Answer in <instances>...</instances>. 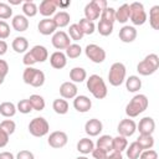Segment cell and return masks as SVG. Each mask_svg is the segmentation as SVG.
Wrapping results in <instances>:
<instances>
[{
    "label": "cell",
    "mask_w": 159,
    "mask_h": 159,
    "mask_svg": "<svg viewBox=\"0 0 159 159\" xmlns=\"http://www.w3.org/2000/svg\"><path fill=\"white\" fill-rule=\"evenodd\" d=\"M97 31H98L99 35H102V36H109V35L113 32V24L99 20V22H98V25H97Z\"/></svg>",
    "instance_id": "40"
},
{
    "label": "cell",
    "mask_w": 159,
    "mask_h": 159,
    "mask_svg": "<svg viewBox=\"0 0 159 159\" xmlns=\"http://www.w3.org/2000/svg\"><path fill=\"white\" fill-rule=\"evenodd\" d=\"M9 137H10V135H7V134L0 128V148H4V147L7 145V143H9Z\"/></svg>",
    "instance_id": "52"
},
{
    "label": "cell",
    "mask_w": 159,
    "mask_h": 159,
    "mask_svg": "<svg viewBox=\"0 0 159 159\" xmlns=\"http://www.w3.org/2000/svg\"><path fill=\"white\" fill-rule=\"evenodd\" d=\"M87 78V72L82 67H73L70 71V80L73 83H81Z\"/></svg>",
    "instance_id": "25"
},
{
    "label": "cell",
    "mask_w": 159,
    "mask_h": 159,
    "mask_svg": "<svg viewBox=\"0 0 159 159\" xmlns=\"http://www.w3.org/2000/svg\"><path fill=\"white\" fill-rule=\"evenodd\" d=\"M104 159H123V155L122 153H118V152H111L107 154Z\"/></svg>",
    "instance_id": "54"
},
{
    "label": "cell",
    "mask_w": 159,
    "mask_h": 159,
    "mask_svg": "<svg viewBox=\"0 0 159 159\" xmlns=\"http://www.w3.org/2000/svg\"><path fill=\"white\" fill-rule=\"evenodd\" d=\"M16 109H17L20 113H22V114L30 113V112L32 111V107H31V103H30L29 98H27V99H21V101H19V103L16 104Z\"/></svg>",
    "instance_id": "44"
},
{
    "label": "cell",
    "mask_w": 159,
    "mask_h": 159,
    "mask_svg": "<svg viewBox=\"0 0 159 159\" xmlns=\"http://www.w3.org/2000/svg\"><path fill=\"white\" fill-rule=\"evenodd\" d=\"M30 53L32 55V57L35 58L36 63L37 62H45L47 58H48V51L45 46L42 45H35L31 50H30Z\"/></svg>",
    "instance_id": "20"
},
{
    "label": "cell",
    "mask_w": 159,
    "mask_h": 159,
    "mask_svg": "<svg viewBox=\"0 0 159 159\" xmlns=\"http://www.w3.org/2000/svg\"><path fill=\"white\" fill-rule=\"evenodd\" d=\"M86 86H87V89L91 92V94L97 99H103L108 93L104 80L98 75H91L87 78Z\"/></svg>",
    "instance_id": "1"
},
{
    "label": "cell",
    "mask_w": 159,
    "mask_h": 159,
    "mask_svg": "<svg viewBox=\"0 0 159 159\" xmlns=\"http://www.w3.org/2000/svg\"><path fill=\"white\" fill-rule=\"evenodd\" d=\"M103 130V124L99 119L97 118H92L88 119L84 124V132L89 135V137H97L101 132Z\"/></svg>",
    "instance_id": "16"
},
{
    "label": "cell",
    "mask_w": 159,
    "mask_h": 159,
    "mask_svg": "<svg viewBox=\"0 0 159 159\" xmlns=\"http://www.w3.org/2000/svg\"><path fill=\"white\" fill-rule=\"evenodd\" d=\"M93 149H94V143L89 138H82L77 143V150L83 155H87V154L92 153Z\"/></svg>",
    "instance_id": "23"
},
{
    "label": "cell",
    "mask_w": 159,
    "mask_h": 159,
    "mask_svg": "<svg viewBox=\"0 0 159 159\" xmlns=\"http://www.w3.org/2000/svg\"><path fill=\"white\" fill-rule=\"evenodd\" d=\"M29 101L31 103L32 109H35V111H42L45 108V106H46L43 97L40 96V94H31L30 98H29Z\"/></svg>",
    "instance_id": "37"
},
{
    "label": "cell",
    "mask_w": 159,
    "mask_h": 159,
    "mask_svg": "<svg viewBox=\"0 0 159 159\" xmlns=\"http://www.w3.org/2000/svg\"><path fill=\"white\" fill-rule=\"evenodd\" d=\"M68 102L63 98H56L52 102V109L57 113V114H66L68 112Z\"/></svg>",
    "instance_id": "32"
},
{
    "label": "cell",
    "mask_w": 159,
    "mask_h": 159,
    "mask_svg": "<svg viewBox=\"0 0 159 159\" xmlns=\"http://www.w3.org/2000/svg\"><path fill=\"white\" fill-rule=\"evenodd\" d=\"M82 53V48L78 43H71L67 48H66V57H70V58H77L80 57Z\"/></svg>",
    "instance_id": "42"
},
{
    "label": "cell",
    "mask_w": 159,
    "mask_h": 159,
    "mask_svg": "<svg viewBox=\"0 0 159 159\" xmlns=\"http://www.w3.org/2000/svg\"><path fill=\"white\" fill-rule=\"evenodd\" d=\"M119 40L122 42H125V43H129V42H133L135 39H137V30L134 26H129V25H124L120 30H119Z\"/></svg>",
    "instance_id": "17"
},
{
    "label": "cell",
    "mask_w": 159,
    "mask_h": 159,
    "mask_svg": "<svg viewBox=\"0 0 159 159\" xmlns=\"http://www.w3.org/2000/svg\"><path fill=\"white\" fill-rule=\"evenodd\" d=\"M125 75H127V68L122 62H114L108 72V81L109 84L113 87L120 86L125 81Z\"/></svg>",
    "instance_id": "4"
},
{
    "label": "cell",
    "mask_w": 159,
    "mask_h": 159,
    "mask_svg": "<svg viewBox=\"0 0 159 159\" xmlns=\"http://www.w3.org/2000/svg\"><path fill=\"white\" fill-rule=\"evenodd\" d=\"M84 53L87 58H89L93 63H102L106 60V51L96 43L87 45L84 48Z\"/></svg>",
    "instance_id": "8"
},
{
    "label": "cell",
    "mask_w": 159,
    "mask_h": 159,
    "mask_svg": "<svg viewBox=\"0 0 159 159\" xmlns=\"http://www.w3.org/2000/svg\"><path fill=\"white\" fill-rule=\"evenodd\" d=\"M10 36V26L6 21L0 20V40H5Z\"/></svg>",
    "instance_id": "46"
},
{
    "label": "cell",
    "mask_w": 159,
    "mask_h": 159,
    "mask_svg": "<svg viewBox=\"0 0 159 159\" xmlns=\"http://www.w3.org/2000/svg\"><path fill=\"white\" fill-rule=\"evenodd\" d=\"M50 130V124L43 117H35L29 123V132L31 135L41 138L45 137Z\"/></svg>",
    "instance_id": "6"
},
{
    "label": "cell",
    "mask_w": 159,
    "mask_h": 159,
    "mask_svg": "<svg viewBox=\"0 0 159 159\" xmlns=\"http://www.w3.org/2000/svg\"><path fill=\"white\" fill-rule=\"evenodd\" d=\"M0 128L7 134V135H11L15 129H16V124L12 119H4L1 123H0Z\"/></svg>",
    "instance_id": "43"
},
{
    "label": "cell",
    "mask_w": 159,
    "mask_h": 159,
    "mask_svg": "<svg viewBox=\"0 0 159 159\" xmlns=\"http://www.w3.org/2000/svg\"><path fill=\"white\" fill-rule=\"evenodd\" d=\"M55 4H56V7H61V9H66L67 6L71 5V1H58V0H55Z\"/></svg>",
    "instance_id": "55"
},
{
    "label": "cell",
    "mask_w": 159,
    "mask_h": 159,
    "mask_svg": "<svg viewBox=\"0 0 159 159\" xmlns=\"http://www.w3.org/2000/svg\"><path fill=\"white\" fill-rule=\"evenodd\" d=\"M129 20V4H123L116 10V21L125 24Z\"/></svg>",
    "instance_id": "29"
},
{
    "label": "cell",
    "mask_w": 159,
    "mask_h": 159,
    "mask_svg": "<svg viewBox=\"0 0 159 159\" xmlns=\"http://www.w3.org/2000/svg\"><path fill=\"white\" fill-rule=\"evenodd\" d=\"M22 62H24V65H25L26 67H32V65L36 63V61H35V58L32 57V55L30 53V51H27V52L24 55Z\"/></svg>",
    "instance_id": "48"
},
{
    "label": "cell",
    "mask_w": 159,
    "mask_h": 159,
    "mask_svg": "<svg viewBox=\"0 0 159 159\" xmlns=\"http://www.w3.org/2000/svg\"><path fill=\"white\" fill-rule=\"evenodd\" d=\"M99 17H101L102 21L114 24V21H116V9H113V7H107V9H104V10L101 12V16H99Z\"/></svg>",
    "instance_id": "41"
},
{
    "label": "cell",
    "mask_w": 159,
    "mask_h": 159,
    "mask_svg": "<svg viewBox=\"0 0 159 159\" xmlns=\"http://www.w3.org/2000/svg\"><path fill=\"white\" fill-rule=\"evenodd\" d=\"M11 47L15 52L17 53H24L26 52V50L29 48V41L26 37L24 36H17L12 40V43H11Z\"/></svg>",
    "instance_id": "22"
},
{
    "label": "cell",
    "mask_w": 159,
    "mask_h": 159,
    "mask_svg": "<svg viewBox=\"0 0 159 159\" xmlns=\"http://www.w3.org/2000/svg\"><path fill=\"white\" fill-rule=\"evenodd\" d=\"M37 30L41 35H45V36H48V35H53L57 30L53 20L51 17H45L42 20H40L39 25H37Z\"/></svg>",
    "instance_id": "12"
},
{
    "label": "cell",
    "mask_w": 159,
    "mask_h": 159,
    "mask_svg": "<svg viewBox=\"0 0 159 159\" xmlns=\"http://www.w3.org/2000/svg\"><path fill=\"white\" fill-rule=\"evenodd\" d=\"M101 16V11L94 6V4L91 1L84 6V19L88 21H94L97 19H99Z\"/></svg>",
    "instance_id": "26"
},
{
    "label": "cell",
    "mask_w": 159,
    "mask_h": 159,
    "mask_svg": "<svg viewBox=\"0 0 159 159\" xmlns=\"http://www.w3.org/2000/svg\"><path fill=\"white\" fill-rule=\"evenodd\" d=\"M125 88H127L128 92H132V93L138 92L142 88V80L138 76H134V75L129 76L125 80Z\"/></svg>",
    "instance_id": "27"
},
{
    "label": "cell",
    "mask_w": 159,
    "mask_h": 159,
    "mask_svg": "<svg viewBox=\"0 0 159 159\" xmlns=\"http://www.w3.org/2000/svg\"><path fill=\"white\" fill-rule=\"evenodd\" d=\"M16 106L12 102H2L0 104V114L6 118H11L16 114Z\"/></svg>",
    "instance_id": "31"
},
{
    "label": "cell",
    "mask_w": 159,
    "mask_h": 159,
    "mask_svg": "<svg viewBox=\"0 0 159 159\" xmlns=\"http://www.w3.org/2000/svg\"><path fill=\"white\" fill-rule=\"evenodd\" d=\"M73 107L77 112L80 113H86L91 109L92 107V101L87 97V96H83V94H80V96H76L73 98Z\"/></svg>",
    "instance_id": "14"
},
{
    "label": "cell",
    "mask_w": 159,
    "mask_h": 159,
    "mask_svg": "<svg viewBox=\"0 0 159 159\" xmlns=\"http://www.w3.org/2000/svg\"><path fill=\"white\" fill-rule=\"evenodd\" d=\"M148 104L149 101L145 94H135L125 106V114L128 116V118H134L143 113L148 108Z\"/></svg>",
    "instance_id": "2"
},
{
    "label": "cell",
    "mask_w": 159,
    "mask_h": 159,
    "mask_svg": "<svg viewBox=\"0 0 159 159\" xmlns=\"http://www.w3.org/2000/svg\"><path fill=\"white\" fill-rule=\"evenodd\" d=\"M159 68V57L155 53H149L143 61L137 65V71L142 76H150Z\"/></svg>",
    "instance_id": "3"
},
{
    "label": "cell",
    "mask_w": 159,
    "mask_h": 159,
    "mask_svg": "<svg viewBox=\"0 0 159 159\" xmlns=\"http://www.w3.org/2000/svg\"><path fill=\"white\" fill-rule=\"evenodd\" d=\"M137 130H139V134H149L152 135L155 130V122L152 117H144L139 120L137 124Z\"/></svg>",
    "instance_id": "15"
},
{
    "label": "cell",
    "mask_w": 159,
    "mask_h": 159,
    "mask_svg": "<svg viewBox=\"0 0 159 159\" xmlns=\"http://www.w3.org/2000/svg\"><path fill=\"white\" fill-rule=\"evenodd\" d=\"M127 147H128V140H127L125 137L117 135L112 139V152L122 153L127 149Z\"/></svg>",
    "instance_id": "28"
},
{
    "label": "cell",
    "mask_w": 159,
    "mask_h": 159,
    "mask_svg": "<svg viewBox=\"0 0 159 159\" xmlns=\"http://www.w3.org/2000/svg\"><path fill=\"white\" fill-rule=\"evenodd\" d=\"M67 142H68V137L62 130H55V132H52L48 135V139H47L48 145L52 147V148H55V149L63 148L67 144Z\"/></svg>",
    "instance_id": "9"
},
{
    "label": "cell",
    "mask_w": 159,
    "mask_h": 159,
    "mask_svg": "<svg viewBox=\"0 0 159 159\" xmlns=\"http://www.w3.org/2000/svg\"><path fill=\"white\" fill-rule=\"evenodd\" d=\"M40 14L45 17H50L51 15H55L56 14V4H55V0H43L40 2V6L37 7Z\"/></svg>",
    "instance_id": "19"
},
{
    "label": "cell",
    "mask_w": 159,
    "mask_h": 159,
    "mask_svg": "<svg viewBox=\"0 0 159 159\" xmlns=\"http://www.w3.org/2000/svg\"><path fill=\"white\" fill-rule=\"evenodd\" d=\"M149 24L154 30H159V5H154L149 10Z\"/></svg>",
    "instance_id": "35"
},
{
    "label": "cell",
    "mask_w": 159,
    "mask_h": 159,
    "mask_svg": "<svg viewBox=\"0 0 159 159\" xmlns=\"http://www.w3.org/2000/svg\"><path fill=\"white\" fill-rule=\"evenodd\" d=\"M77 25H78V27L81 29V31L83 32V35H92V34L94 32V30H96V25H94V22L88 21V20H86L84 17L81 19L80 22H78Z\"/></svg>",
    "instance_id": "36"
},
{
    "label": "cell",
    "mask_w": 159,
    "mask_h": 159,
    "mask_svg": "<svg viewBox=\"0 0 159 159\" xmlns=\"http://www.w3.org/2000/svg\"><path fill=\"white\" fill-rule=\"evenodd\" d=\"M15 159H35V155H34L32 152L24 149V150H20V152L17 153V155H16Z\"/></svg>",
    "instance_id": "49"
},
{
    "label": "cell",
    "mask_w": 159,
    "mask_h": 159,
    "mask_svg": "<svg viewBox=\"0 0 159 159\" xmlns=\"http://www.w3.org/2000/svg\"><path fill=\"white\" fill-rule=\"evenodd\" d=\"M92 157L94 158V159H104L106 157H107V152H104V150H102V149H99V148H96L94 147V149L92 150Z\"/></svg>",
    "instance_id": "50"
},
{
    "label": "cell",
    "mask_w": 159,
    "mask_h": 159,
    "mask_svg": "<svg viewBox=\"0 0 159 159\" xmlns=\"http://www.w3.org/2000/svg\"><path fill=\"white\" fill-rule=\"evenodd\" d=\"M138 159H158V153L154 149H145L142 150Z\"/></svg>",
    "instance_id": "47"
},
{
    "label": "cell",
    "mask_w": 159,
    "mask_h": 159,
    "mask_svg": "<svg viewBox=\"0 0 159 159\" xmlns=\"http://www.w3.org/2000/svg\"><path fill=\"white\" fill-rule=\"evenodd\" d=\"M68 36H70V39L71 40H73V41H80V40H82L83 39V32L81 31V29L78 27V25L77 24H72V25H70V27H68V34H67Z\"/></svg>",
    "instance_id": "39"
},
{
    "label": "cell",
    "mask_w": 159,
    "mask_h": 159,
    "mask_svg": "<svg viewBox=\"0 0 159 159\" xmlns=\"http://www.w3.org/2000/svg\"><path fill=\"white\" fill-rule=\"evenodd\" d=\"M21 2L22 0H9V5H19Z\"/></svg>",
    "instance_id": "58"
},
{
    "label": "cell",
    "mask_w": 159,
    "mask_h": 159,
    "mask_svg": "<svg viewBox=\"0 0 159 159\" xmlns=\"http://www.w3.org/2000/svg\"><path fill=\"white\" fill-rule=\"evenodd\" d=\"M56 27H66L68 24H70V20H71V16L67 11H58L55 14V16L52 17Z\"/></svg>",
    "instance_id": "24"
},
{
    "label": "cell",
    "mask_w": 159,
    "mask_h": 159,
    "mask_svg": "<svg viewBox=\"0 0 159 159\" xmlns=\"http://www.w3.org/2000/svg\"><path fill=\"white\" fill-rule=\"evenodd\" d=\"M9 73V65L5 60H0V76L1 77H6V75Z\"/></svg>",
    "instance_id": "51"
},
{
    "label": "cell",
    "mask_w": 159,
    "mask_h": 159,
    "mask_svg": "<svg viewBox=\"0 0 159 159\" xmlns=\"http://www.w3.org/2000/svg\"><path fill=\"white\" fill-rule=\"evenodd\" d=\"M12 15V9L9 4L6 2H0V19L1 20H6L10 19Z\"/></svg>",
    "instance_id": "45"
},
{
    "label": "cell",
    "mask_w": 159,
    "mask_h": 159,
    "mask_svg": "<svg viewBox=\"0 0 159 159\" xmlns=\"http://www.w3.org/2000/svg\"><path fill=\"white\" fill-rule=\"evenodd\" d=\"M50 63L53 68L61 70L67 65V57L62 51H55L50 56Z\"/></svg>",
    "instance_id": "18"
},
{
    "label": "cell",
    "mask_w": 159,
    "mask_h": 159,
    "mask_svg": "<svg viewBox=\"0 0 159 159\" xmlns=\"http://www.w3.org/2000/svg\"><path fill=\"white\" fill-rule=\"evenodd\" d=\"M135 142L143 150L152 149L154 145V138H153V135H149V134H139V137L137 138Z\"/></svg>",
    "instance_id": "33"
},
{
    "label": "cell",
    "mask_w": 159,
    "mask_h": 159,
    "mask_svg": "<svg viewBox=\"0 0 159 159\" xmlns=\"http://www.w3.org/2000/svg\"><path fill=\"white\" fill-rule=\"evenodd\" d=\"M129 20L135 26H140V25L145 24L147 12H145V9H144L143 4L137 2V1L129 4Z\"/></svg>",
    "instance_id": "7"
},
{
    "label": "cell",
    "mask_w": 159,
    "mask_h": 159,
    "mask_svg": "<svg viewBox=\"0 0 159 159\" xmlns=\"http://www.w3.org/2000/svg\"><path fill=\"white\" fill-rule=\"evenodd\" d=\"M0 159H15V157L10 152H1L0 153Z\"/></svg>",
    "instance_id": "57"
},
{
    "label": "cell",
    "mask_w": 159,
    "mask_h": 159,
    "mask_svg": "<svg viewBox=\"0 0 159 159\" xmlns=\"http://www.w3.org/2000/svg\"><path fill=\"white\" fill-rule=\"evenodd\" d=\"M11 26L15 31H19V32H24L29 29V20L26 16L24 15H15L12 17V21H11Z\"/></svg>",
    "instance_id": "21"
},
{
    "label": "cell",
    "mask_w": 159,
    "mask_h": 159,
    "mask_svg": "<svg viewBox=\"0 0 159 159\" xmlns=\"http://www.w3.org/2000/svg\"><path fill=\"white\" fill-rule=\"evenodd\" d=\"M7 52V43L4 40H0V56H4Z\"/></svg>",
    "instance_id": "56"
},
{
    "label": "cell",
    "mask_w": 159,
    "mask_h": 159,
    "mask_svg": "<svg viewBox=\"0 0 159 159\" xmlns=\"http://www.w3.org/2000/svg\"><path fill=\"white\" fill-rule=\"evenodd\" d=\"M22 12H24V16H26V17H34L39 12L37 5L34 1L26 0L22 2Z\"/></svg>",
    "instance_id": "34"
},
{
    "label": "cell",
    "mask_w": 159,
    "mask_h": 159,
    "mask_svg": "<svg viewBox=\"0 0 159 159\" xmlns=\"http://www.w3.org/2000/svg\"><path fill=\"white\" fill-rule=\"evenodd\" d=\"M142 150L143 149L138 145V143L137 142H133V143L129 144V147H127L125 154H127L128 159H138L139 155H140V153H142Z\"/></svg>",
    "instance_id": "38"
},
{
    "label": "cell",
    "mask_w": 159,
    "mask_h": 159,
    "mask_svg": "<svg viewBox=\"0 0 159 159\" xmlns=\"http://www.w3.org/2000/svg\"><path fill=\"white\" fill-rule=\"evenodd\" d=\"M51 42H52V46L56 50H66L71 45V39L67 35V32L61 30V31H56L52 35Z\"/></svg>",
    "instance_id": "10"
},
{
    "label": "cell",
    "mask_w": 159,
    "mask_h": 159,
    "mask_svg": "<svg viewBox=\"0 0 159 159\" xmlns=\"http://www.w3.org/2000/svg\"><path fill=\"white\" fill-rule=\"evenodd\" d=\"M76 159H88V158H87L86 155H81V157H77Z\"/></svg>",
    "instance_id": "59"
},
{
    "label": "cell",
    "mask_w": 159,
    "mask_h": 159,
    "mask_svg": "<svg viewBox=\"0 0 159 159\" xmlns=\"http://www.w3.org/2000/svg\"><path fill=\"white\" fill-rule=\"evenodd\" d=\"M22 80L32 87H41L45 83V73L35 67H26L22 73Z\"/></svg>",
    "instance_id": "5"
},
{
    "label": "cell",
    "mask_w": 159,
    "mask_h": 159,
    "mask_svg": "<svg viewBox=\"0 0 159 159\" xmlns=\"http://www.w3.org/2000/svg\"><path fill=\"white\" fill-rule=\"evenodd\" d=\"M117 130H118V135H122V137H132L135 130H137V124L133 119L130 118H125V119H122L117 127Z\"/></svg>",
    "instance_id": "11"
},
{
    "label": "cell",
    "mask_w": 159,
    "mask_h": 159,
    "mask_svg": "<svg viewBox=\"0 0 159 159\" xmlns=\"http://www.w3.org/2000/svg\"><path fill=\"white\" fill-rule=\"evenodd\" d=\"M4 80H5V78H4V77H1V76H0V84H2V82H4Z\"/></svg>",
    "instance_id": "60"
},
{
    "label": "cell",
    "mask_w": 159,
    "mask_h": 159,
    "mask_svg": "<svg viewBox=\"0 0 159 159\" xmlns=\"http://www.w3.org/2000/svg\"><path fill=\"white\" fill-rule=\"evenodd\" d=\"M78 88L76 86V83L68 81V82H63L60 86V94L63 99H72L77 96Z\"/></svg>",
    "instance_id": "13"
},
{
    "label": "cell",
    "mask_w": 159,
    "mask_h": 159,
    "mask_svg": "<svg viewBox=\"0 0 159 159\" xmlns=\"http://www.w3.org/2000/svg\"><path fill=\"white\" fill-rule=\"evenodd\" d=\"M92 2L94 4V6L102 12L104 9H107L108 7V4H107V1L106 0H92Z\"/></svg>",
    "instance_id": "53"
},
{
    "label": "cell",
    "mask_w": 159,
    "mask_h": 159,
    "mask_svg": "<svg viewBox=\"0 0 159 159\" xmlns=\"http://www.w3.org/2000/svg\"><path fill=\"white\" fill-rule=\"evenodd\" d=\"M112 137L111 135H107V134H104V135H101L98 139H97V143H96V148H99V149H102V150H104V152H107V153H111L112 152Z\"/></svg>",
    "instance_id": "30"
}]
</instances>
